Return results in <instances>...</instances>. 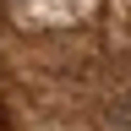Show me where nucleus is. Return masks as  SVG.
Instances as JSON below:
<instances>
[{"mask_svg":"<svg viewBox=\"0 0 131 131\" xmlns=\"http://www.w3.org/2000/svg\"><path fill=\"white\" fill-rule=\"evenodd\" d=\"M0 131H6V109H0Z\"/></svg>","mask_w":131,"mask_h":131,"instance_id":"f257e3e1","label":"nucleus"}]
</instances>
